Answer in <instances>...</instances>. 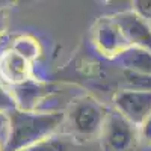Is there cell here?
I'll return each mask as SVG.
<instances>
[{"instance_id": "1", "label": "cell", "mask_w": 151, "mask_h": 151, "mask_svg": "<svg viewBox=\"0 0 151 151\" xmlns=\"http://www.w3.org/2000/svg\"><path fill=\"white\" fill-rule=\"evenodd\" d=\"M8 134L3 151H20L59 133L64 124V112L59 110H21L15 107L6 113Z\"/></svg>"}, {"instance_id": "2", "label": "cell", "mask_w": 151, "mask_h": 151, "mask_svg": "<svg viewBox=\"0 0 151 151\" xmlns=\"http://www.w3.org/2000/svg\"><path fill=\"white\" fill-rule=\"evenodd\" d=\"M109 109L92 95H82L70 103L67 112H64L65 133L74 141H89L98 137Z\"/></svg>"}, {"instance_id": "3", "label": "cell", "mask_w": 151, "mask_h": 151, "mask_svg": "<svg viewBox=\"0 0 151 151\" xmlns=\"http://www.w3.org/2000/svg\"><path fill=\"white\" fill-rule=\"evenodd\" d=\"M101 151H137L141 145L137 125L124 118L115 109H109L98 134Z\"/></svg>"}, {"instance_id": "4", "label": "cell", "mask_w": 151, "mask_h": 151, "mask_svg": "<svg viewBox=\"0 0 151 151\" xmlns=\"http://www.w3.org/2000/svg\"><path fill=\"white\" fill-rule=\"evenodd\" d=\"M91 40L97 53L107 59H116L129 47L119 26L112 15L100 17L95 21Z\"/></svg>"}, {"instance_id": "5", "label": "cell", "mask_w": 151, "mask_h": 151, "mask_svg": "<svg viewBox=\"0 0 151 151\" xmlns=\"http://www.w3.org/2000/svg\"><path fill=\"white\" fill-rule=\"evenodd\" d=\"M113 109L134 125H139L151 115V92L142 89L122 88L112 97Z\"/></svg>"}, {"instance_id": "6", "label": "cell", "mask_w": 151, "mask_h": 151, "mask_svg": "<svg viewBox=\"0 0 151 151\" xmlns=\"http://www.w3.org/2000/svg\"><path fill=\"white\" fill-rule=\"evenodd\" d=\"M119 26L125 41L132 47H141L151 52V26L132 9L121 11L112 15Z\"/></svg>"}, {"instance_id": "7", "label": "cell", "mask_w": 151, "mask_h": 151, "mask_svg": "<svg viewBox=\"0 0 151 151\" xmlns=\"http://www.w3.org/2000/svg\"><path fill=\"white\" fill-rule=\"evenodd\" d=\"M32 79V62L24 59L12 48L0 53V80L8 88L21 85Z\"/></svg>"}, {"instance_id": "8", "label": "cell", "mask_w": 151, "mask_h": 151, "mask_svg": "<svg viewBox=\"0 0 151 151\" xmlns=\"http://www.w3.org/2000/svg\"><path fill=\"white\" fill-rule=\"evenodd\" d=\"M9 91L15 100L17 107L21 110H36V104L42 101L52 92L48 85L42 82H36L33 80V77L21 85L9 88Z\"/></svg>"}, {"instance_id": "9", "label": "cell", "mask_w": 151, "mask_h": 151, "mask_svg": "<svg viewBox=\"0 0 151 151\" xmlns=\"http://www.w3.org/2000/svg\"><path fill=\"white\" fill-rule=\"evenodd\" d=\"M115 60L127 73L137 76H151V52L145 48L129 45Z\"/></svg>"}, {"instance_id": "10", "label": "cell", "mask_w": 151, "mask_h": 151, "mask_svg": "<svg viewBox=\"0 0 151 151\" xmlns=\"http://www.w3.org/2000/svg\"><path fill=\"white\" fill-rule=\"evenodd\" d=\"M20 151H76V141L65 133H56Z\"/></svg>"}, {"instance_id": "11", "label": "cell", "mask_w": 151, "mask_h": 151, "mask_svg": "<svg viewBox=\"0 0 151 151\" xmlns=\"http://www.w3.org/2000/svg\"><path fill=\"white\" fill-rule=\"evenodd\" d=\"M11 48L14 50L15 53H18L20 56H23L24 59L32 62V64L41 55L40 42H38L33 36H29V35H21V36L15 38V41L11 45Z\"/></svg>"}, {"instance_id": "12", "label": "cell", "mask_w": 151, "mask_h": 151, "mask_svg": "<svg viewBox=\"0 0 151 151\" xmlns=\"http://www.w3.org/2000/svg\"><path fill=\"white\" fill-rule=\"evenodd\" d=\"M15 107H17L15 100H14V97H12L9 88L0 80V112L2 113H9Z\"/></svg>"}, {"instance_id": "13", "label": "cell", "mask_w": 151, "mask_h": 151, "mask_svg": "<svg viewBox=\"0 0 151 151\" xmlns=\"http://www.w3.org/2000/svg\"><path fill=\"white\" fill-rule=\"evenodd\" d=\"M130 9L137 14L141 18L147 20L148 23L151 21V0H134L130 3Z\"/></svg>"}, {"instance_id": "14", "label": "cell", "mask_w": 151, "mask_h": 151, "mask_svg": "<svg viewBox=\"0 0 151 151\" xmlns=\"http://www.w3.org/2000/svg\"><path fill=\"white\" fill-rule=\"evenodd\" d=\"M137 130H139L141 144L145 145V147H151V115L147 116L139 125H137Z\"/></svg>"}, {"instance_id": "15", "label": "cell", "mask_w": 151, "mask_h": 151, "mask_svg": "<svg viewBox=\"0 0 151 151\" xmlns=\"http://www.w3.org/2000/svg\"><path fill=\"white\" fill-rule=\"evenodd\" d=\"M6 134H8V116L6 113L0 112V136H3L6 139Z\"/></svg>"}, {"instance_id": "16", "label": "cell", "mask_w": 151, "mask_h": 151, "mask_svg": "<svg viewBox=\"0 0 151 151\" xmlns=\"http://www.w3.org/2000/svg\"><path fill=\"white\" fill-rule=\"evenodd\" d=\"M8 26V14H6V8L0 9V36H2L6 30Z\"/></svg>"}, {"instance_id": "17", "label": "cell", "mask_w": 151, "mask_h": 151, "mask_svg": "<svg viewBox=\"0 0 151 151\" xmlns=\"http://www.w3.org/2000/svg\"><path fill=\"white\" fill-rule=\"evenodd\" d=\"M0 151H2V147H0Z\"/></svg>"}, {"instance_id": "18", "label": "cell", "mask_w": 151, "mask_h": 151, "mask_svg": "<svg viewBox=\"0 0 151 151\" xmlns=\"http://www.w3.org/2000/svg\"><path fill=\"white\" fill-rule=\"evenodd\" d=\"M150 26H151V21H150Z\"/></svg>"}]
</instances>
